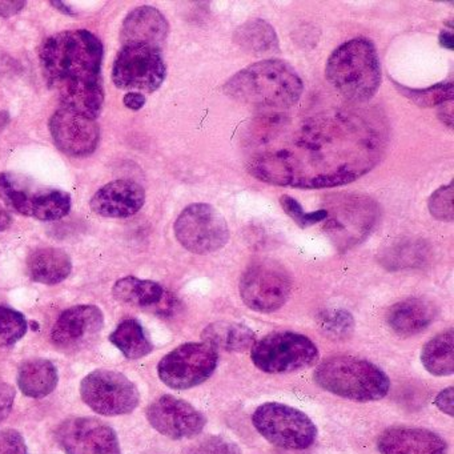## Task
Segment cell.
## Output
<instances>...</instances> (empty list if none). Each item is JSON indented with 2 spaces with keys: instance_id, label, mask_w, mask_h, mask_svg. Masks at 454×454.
<instances>
[{
  "instance_id": "obj_1",
  "label": "cell",
  "mask_w": 454,
  "mask_h": 454,
  "mask_svg": "<svg viewBox=\"0 0 454 454\" xmlns=\"http://www.w3.org/2000/svg\"><path fill=\"white\" fill-rule=\"evenodd\" d=\"M387 140L385 124L366 111L278 114L252 121L244 134L247 167L256 179L302 190L355 182L377 166Z\"/></svg>"
},
{
  "instance_id": "obj_2",
  "label": "cell",
  "mask_w": 454,
  "mask_h": 454,
  "mask_svg": "<svg viewBox=\"0 0 454 454\" xmlns=\"http://www.w3.org/2000/svg\"><path fill=\"white\" fill-rule=\"evenodd\" d=\"M39 58L44 78L63 108L97 119L105 102L100 39L87 30L65 31L43 42Z\"/></svg>"
},
{
  "instance_id": "obj_3",
  "label": "cell",
  "mask_w": 454,
  "mask_h": 454,
  "mask_svg": "<svg viewBox=\"0 0 454 454\" xmlns=\"http://www.w3.org/2000/svg\"><path fill=\"white\" fill-rule=\"evenodd\" d=\"M223 90L244 105L288 110L299 102L304 84L291 65L284 60L267 59L239 71Z\"/></svg>"
},
{
  "instance_id": "obj_4",
  "label": "cell",
  "mask_w": 454,
  "mask_h": 454,
  "mask_svg": "<svg viewBox=\"0 0 454 454\" xmlns=\"http://www.w3.org/2000/svg\"><path fill=\"white\" fill-rule=\"evenodd\" d=\"M326 78L344 99L371 100L381 84V66L376 47L366 38H355L337 47L325 68Z\"/></svg>"
},
{
  "instance_id": "obj_5",
  "label": "cell",
  "mask_w": 454,
  "mask_h": 454,
  "mask_svg": "<svg viewBox=\"0 0 454 454\" xmlns=\"http://www.w3.org/2000/svg\"><path fill=\"white\" fill-rule=\"evenodd\" d=\"M313 376L326 392L357 403L381 400L390 389L389 379L379 366L353 356L323 361Z\"/></svg>"
},
{
  "instance_id": "obj_6",
  "label": "cell",
  "mask_w": 454,
  "mask_h": 454,
  "mask_svg": "<svg viewBox=\"0 0 454 454\" xmlns=\"http://www.w3.org/2000/svg\"><path fill=\"white\" fill-rule=\"evenodd\" d=\"M0 199L17 214L41 222L62 219L71 209V196L66 191L12 172L0 174Z\"/></svg>"
},
{
  "instance_id": "obj_7",
  "label": "cell",
  "mask_w": 454,
  "mask_h": 454,
  "mask_svg": "<svg viewBox=\"0 0 454 454\" xmlns=\"http://www.w3.org/2000/svg\"><path fill=\"white\" fill-rule=\"evenodd\" d=\"M252 422L268 442L286 450H304L317 438L315 422L304 411L286 403H262L252 414Z\"/></svg>"
},
{
  "instance_id": "obj_8",
  "label": "cell",
  "mask_w": 454,
  "mask_h": 454,
  "mask_svg": "<svg viewBox=\"0 0 454 454\" xmlns=\"http://www.w3.org/2000/svg\"><path fill=\"white\" fill-rule=\"evenodd\" d=\"M251 358L265 373H291L313 365L318 360V348L297 332H275L254 342Z\"/></svg>"
},
{
  "instance_id": "obj_9",
  "label": "cell",
  "mask_w": 454,
  "mask_h": 454,
  "mask_svg": "<svg viewBox=\"0 0 454 454\" xmlns=\"http://www.w3.org/2000/svg\"><path fill=\"white\" fill-rule=\"evenodd\" d=\"M81 395L95 413L107 417L132 413L140 401L137 385L123 373L108 369L87 374L81 382Z\"/></svg>"
},
{
  "instance_id": "obj_10",
  "label": "cell",
  "mask_w": 454,
  "mask_h": 454,
  "mask_svg": "<svg viewBox=\"0 0 454 454\" xmlns=\"http://www.w3.org/2000/svg\"><path fill=\"white\" fill-rule=\"evenodd\" d=\"M219 363V352L208 342H187L161 358L158 373L171 389L198 387L209 379Z\"/></svg>"
},
{
  "instance_id": "obj_11",
  "label": "cell",
  "mask_w": 454,
  "mask_h": 454,
  "mask_svg": "<svg viewBox=\"0 0 454 454\" xmlns=\"http://www.w3.org/2000/svg\"><path fill=\"white\" fill-rule=\"evenodd\" d=\"M175 236L187 251L208 254L228 243L230 228L215 207L196 203L188 206L177 217Z\"/></svg>"
},
{
  "instance_id": "obj_12",
  "label": "cell",
  "mask_w": 454,
  "mask_h": 454,
  "mask_svg": "<svg viewBox=\"0 0 454 454\" xmlns=\"http://www.w3.org/2000/svg\"><path fill=\"white\" fill-rule=\"evenodd\" d=\"M291 289L292 281L286 268L270 260L254 262L240 280L244 304L260 313L280 309L288 300Z\"/></svg>"
},
{
  "instance_id": "obj_13",
  "label": "cell",
  "mask_w": 454,
  "mask_h": 454,
  "mask_svg": "<svg viewBox=\"0 0 454 454\" xmlns=\"http://www.w3.org/2000/svg\"><path fill=\"white\" fill-rule=\"evenodd\" d=\"M167 68L159 49L123 46L113 68L115 86L126 91L153 92L163 84Z\"/></svg>"
},
{
  "instance_id": "obj_14",
  "label": "cell",
  "mask_w": 454,
  "mask_h": 454,
  "mask_svg": "<svg viewBox=\"0 0 454 454\" xmlns=\"http://www.w3.org/2000/svg\"><path fill=\"white\" fill-rule=\"evenodd\" d=\"M55 438L66 454H121L115 430L94 417L65 419Z\"/></svg>"
},
{
  "instance_id": "obj_15",
  "label": "cell",
  "mask_w": 454,
  "mask_h": 454,
  "mask_svg": "<svg viewBox=\"0 0 454 454\" xmlns=\"http://www.w3.org/2000/svg\"><path fill=\"white\" fill-rule=\"evenodd\" d=\"M151 427L172 440H184L200 434L207 419L195 406L171 395H161L147 408Z\"/></svg>"
},
{
  "instance_id": "obj_16",
  "label": "cell",
  "mask_w": 454,
  "mask_h": 454,
  "mask_svg": "<svg viewBox=\"0 0 454 454\" xmlns=\"http://www.w3.org/2000/svg\"><path fill=\"white\" fill-rule=\"evenodd\" d=\"M105 325L102 309L95 305L68 308L52 326L51 340L63 352H78L95 341Z\"/></svg>"
},
{
  "instance_id": "obj_17",
  "label": "cell",
  "mask_w": 454,
  "mask_h": 454,
  "mask_svg": "<svg viewBox=\"0 0 454 454\" xmlns=\"http://www.w3.org/2000/svg\"><path fill=\"white\" fill-rule=\"evenodd\" d=\"M50 131L57 147L74 158L91 155L99 145L100 129L95 119L67 108H60L52 115Z\"/></svg>"
},
{
  "instance_id": "obj_18",
  "label": "cell",
  "mask_w": 454,
  "mask_h": 454,
  "mask_svg": "<svg viewBox=\"0 0 454 454\" xmlns=\"http://www.w3.org/2000/svg\"><path fill=\"white\" fill-rule=\"evenodd\" d=\"M377 449L381 454H448V442L424 427H392L380 434Z\"/></svg>"
},
{
  "instance_id": "obj_19",
  "label": "cell",
  "mask_w": 454,
  "mask_h": 454,
  "mask_svg": "<svg viewBox=\"0 0 454 454\" xmlns=\"http://www.w3.org/2000/svg\"><path fill=\"white\" fill-rule=\"evenodd\" d=\"M145 201V192L142 185L132 180H115L100 188L92 196L90 206L99 216L124 219L137 214Z\"/></svg>"
},
{
  "instance_id": "obj_20",
  "label": "cell",
  "mask_w": 454,
  "mask_h": 454,
  "mask_svg": "<svg viewBox=\"0 0 454 454\" xmlns=\"http://www.w3.org/2000/svg\"><path fill=\"white\" fill-rule=\"evenodd\" d=\"M169 25L155 7L142 6L129 12L121 27L123 46H147L161 50L168 38Z\"/></svg>"
},
{
  "instance_id": "obj_21",
  "label": "cell",
  "mask_w": 454,
  "mask_h": 454,
  "mask_svg": "<svg viewBox=\"0 0 454 454\" xmlns=\"http://www.w3.org/2000/svg\"><path fill=\"white\" fill-rule=\"evenodd\" d=\"M437 316V308L429 300H403L390 308L387 312V324L401 336H411L425 331Z\"/></svg>"
},
{
  "instance_id": "obj_22",
  "label": "cell",
  "mask_w": 454,
  "mask_h": 454,
  "mask_svg": "<svg viewBox=\"0 0 454 454\" xmlns=\"http://www.w3.org/2000/svg\"><path fill=\"white\" fill-rule=\"evenodd\" d=\"M73 262L63 249L39 248L27 259V272L35 283L55 286L62 283L70 276Z\"/></svg>"
},
{
  "instance_id": "obj_23",
  "label": "cell",
  "mask_w": 454,
  "mask_h": 454,
  "mask_svg": "<svg viewBox=\"0 0 454 454\" xmlns=\"http://www.w3.org/2000/svg\"><path fill=\"white\" fill-rule=\"evenodd\" d=\"M58 369L46 358L26 361L18 373V385L23 395L31 398H43L51 395L58 385Z\"/></svg>"
},
{
  "instance_id": "obj_24",
  "label": "cell",
  "mask_w": 454,
  "mask_h": 454,
  "mask_svg": "<svg viewBox=\"0 0 454 454\" xmlns=\"http://www.w3.org/2000/svg\"><path fill=\"white\" fill-rule=\"evenodd\" d=\"M113 294L118 301L143 308L160 305L166 297V292L160 284L151 280H140L134 276L116 281Z\"/></svg>"
},
{
  "instance_id": "obj_25",
  "label": "cell",
  "mask_w": 454,
  "mask_h": 454,
  "mask_svg": "<svg viewBox=\"0 0 454 454\" xmlns=\"http://www.w3.org/2000/svg\"><path fill=\"white\" fill-rule=\"evenodd\" d=\"M422 365L433 376H450L454 372V332H442L430 339L421 350Z\"/></svg>"
},
{
  "instance_id": "obj_26",
  "label": "cell",
  "mask_w": 454,
  "mask_h": 454,
  "mask_svg": "<svg viewBox=\"0 0 454 454\" xmlns=\"http://www.w3.org/2000/svg\"><path fill=\"white\" fill-rule=\"evenodd\" d=\"M203 337L206 342L216 349L222 348L230 352H243L254 347L256 342L252 329L238 323L212 324L204 331Z\"/></svg>"
},
{
  "instance_id": "obj_27",
  "label": "cell",
  "mask_w": 454,
  "mask_h": 454,
  "mask_svg": "<svg viewBox=\"0 0 454 454\" xmlns=\"http://www.w3.org/2000/svg\"><path fill=\"white\" fill-rule=\"evenodd\" d=\"M110 341L129 360L145 357L153 352V344L145 328L135 318L121 321L111 333Z\"/></svg>"
},
{
  "instance_id": "obj_28",
  "label": "cell",
  "mask_w": 454,
  "mask_h": 454,
  "mask_svg": "<svg viewBox=\"0 0 454 454\" xmlns=\"http://www.w3.org/2000/svg\"><path fill=\"white\" fill-rule=\"evenodd\" d=\"M235 42L252 54L278 51V38L275 28L262 20H249L236 30Z\"/></svg>"
},
{
  "instance_id": "obj_29",
  "label": "cell",
  "mask_w": 454,
  "mask_h": 454,
  "mask_svg": "<svg viewBox=\"0 0 454 454\" xmlns=\"http://www.w3.org/2000/svg\"><path fill=\"white\" fill-rule=\"evenodd\" d=\"M400 94L408 98L414 105L419 107H434V106L445 105L446 102H451L453 99V83L435 84V86L427 87L424 90L408 89V87L400 86L395 83Z\"/></svg>"
},
{
  "instance_id": "obj_30",
  "label": "cell",
  "mask_w": 454,
  "mask_h": 454,
  "mask_svg": "<svg viewBox=\"0 0 454 454\" xmlns=\"http://www.w3.org/2000/svg\"><path fill=\"white\" fill-rule=\"evenodd\" d=\"M27 320L22 313L0 305V347H12L27 333Z\"/></svg>"
},
{
  "instance_id": "obj_31",
  "label": "cell",
  "mask_w": 454,
  "mask_h": 454,
  "mask_svg": "<svg viewBox=\"0 0 454 454\" xmlns=\"http://www.w3.org/2000/svg\"><path fill=\"white\" fill-rule=\"evenodd\" d=\"M318 325L333 339H347L355 329V318L345 309H329L318 316Z\"/></svg>"
},
{
  "instance_id": "obj_32",
  "label": "cell",
  "mask_w": 454,
  "mask_h": 454,
  "mask_svg": "<svg viewBox=\"0 0 454 454\" xmlns=\"http://www.w3.org/2000/svg\"><path fill=\"white\" fill-rule=\"evenodd\" d=\"M184 454H243L238 443L222 435H208L188 446Z\"/></svg>"
},
{
  "instance_id": "obj_33",
  "label": "cell",
  "mask_w": 454,
  "mask_h": 454,
  "mask_svg": "<svg viewBox=\"0 0 454 454\" xmlns=\"http://www.w3.org/2000/svg\"><path fill=\"white\" fill-rule=\"evenodd\" d=\"M281 207H283L286 214L296 223L299 227L307 228L310 225L317 224L328 217L326 209H318L315 212H305L299 201L294 200L291 196L284 195L280 198Z\"/></svg>"
},
{
  "instance_id": "obj_34",
  "label": "cell",
  "mask_w": 454,
  "mask_h": 454,
  "mask_svg": "<svg viewBox=\"0 0 454 454\" xmlns=\"http://www.w3.org/2000/svg\"><path fill=\"white\" fill-rule=\"evenodd\" d=\"M430 215L441 222H453V187L450 184L438 188L432 196L429 203Z\"/></svg>"
},
{
  "instance_id": "obj_35",
  "label": "cell",
  "mask_w": 454,
  "mask_h": 454,
  "mask_svg": "<svg viewBox=\"0 0 454 454\" xmlns=\"http://www.w3.org/2000/svg\"><path fill=\"white\" fill-rule=\"evenodd\" d=\"M0 454H28L25 438L18 430H0Z\"/></svg>"
},
{
  "instance_id": "obj_36",
  "label": "cell",
  "mask_w": 454,
  "mask_h": 454,
  "mask_svg": "<svg viewBox=\"0 0 454 454\" xmlns=\"http://www.w3.org/2000/svg\"><path fill=\"white\" fill-rule=\"evenodd\" d=\"M15 401V389L7 382L0 381V422L12 413Z\"/></svg>"
},
{
  "instance_id": "obj_37",
  "label": "cell",
  "mask_w": 454,
  "mask_h": 454,
  "mask_svg": "<svg viewBox=\"0 0 454 454\" xmlns=\"http://www.w3.org/2000/svg\"><path fill=\"white\" fill-rule=\"evenodd\" d=\"M453 400L454 387H449L438 393L437 397H435L434 403L441 411L448 414V416L453 417Z\"/></svg>"
},
{
  "instance_id": "obj_38",
  "label": "cell",
  "mask_w": 454,
  "mask_h": 454,
  "mask_svg": "<svg viewBox=\"0 0 454 454\" xmlns=\"http://www.w3.org/2000/svg\"><path fill=\"white\" fill-rule=\"evenodd\" d=\"M26 2H0V17L12 18L25 9Z\"/></svg>"
},
{
  "instance_id": "obj_39",
  "label": "cell",
  "mask_w": 454,
  "mask_h": 454,
  "mask_svg": "<svg viewBox=\"0 0 454 454\" xmlns=\"http://www.w3.org/2000/svg\"><path fill=\"white\" fill-rule=\"evenodd\" d=\"M124 105H126V107L129 108V110H140V108L145 107V97L143 94H137V92H129V94H126V97H124Z\"/></svg>"
},
{
  "instance_id": "obj_40",
  "label": "cell",
  "mask_w": 454,
  "mask_h": 454,
  "mask_svg": "<svg viewBox=\"0 0 454 454\" xmlns=\"http://www.w3.org/2000/svg\"><path fill=\"white\" fill-rule=\"evenodd\" d=\"M12 215H10L9 211H6L4 207L0 206V232L7 230V228L12 225Z\"/></svg>"
},
{
  "instance_id": "obj_41",
  "label": "cell",
  "mask_w": 454,
  "mask_h": 454,
  "mask_svg": "<svg viewBox=\"0 0 454 454\" xmlns=\"http://www.w3.org/2000/svg\"><path fill=\"white\" fill-rule=\"evenodd\" d=\"M440 43L445 49L453 50V34L449 33V31H442L440 34Z\"/></svg>"
},
{
  "instance_id": "obj_42",
  "label": "cell",
  "mask_w": 454,
  "mask_h": 454,
  "mask_svg": "<svg viewBox=\"0 0 454 454\" xmlns=\"http://www.w3.org/2000/svg\"><path fill=\"white\" fill-rule=\"evenodd\" d=\"M52 6L57 7L58 10H60V12H65V14L67 15H74L73 10L70 9V7L66 6L63 2H51Z\"/></svg>"
},
{
  "instance_id": "obj_43",
  "label": "cell",
  "mask_w": 454,
  "mask_h": 454,
  "mask_svg": "<svg viewBox=\"0 0 454 454\" xmlns=\"http://www.w3.org/2000/svg\"><path fill=\"white\" fill-rule=\"evenodd\" d=\"M10 121V115L7 111H2L0 113V131H4V127L9 124Z\"/></svg>"
}]
</instances>
